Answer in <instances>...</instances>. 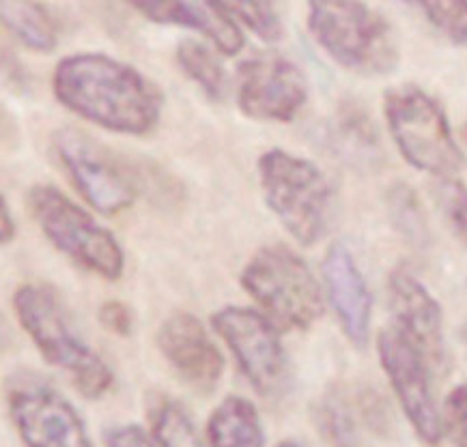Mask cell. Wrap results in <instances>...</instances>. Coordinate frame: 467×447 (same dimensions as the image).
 Masks as SVG:
<instances>
[{
	"instance_id": "cell-14",
	"label": "cell",
	"mask_w": 467,
	"mask_h": 447,
	"mask_svg": "<svg viewBox=\"0 0 467 447\" xmlns=\"http://www.w3.org/2000/svg\"><path fill=\"white\" fill-rule=\"evenodd\" d=\"M161 357L190 387L212 391L224 372V357L205 327L188 312L166 319L155 336Z\"/></svg>"
},
{
	"instance_id": "cell-21",
	"label": "cell",
	"mask_w": 467,
	"mask_h": 447,
	"mask_svg": "<svg viewBox=\"0 0 467 447\" xmlns=\"http://www.w3.org/2000/svg\"><path fill=\"white\" fill-rule=\"evenodd\" d=\"M177 63L185 76L207 95L209 99L223 101L226 93V74L213 52L199 41L185 39L177 46Z\"/></svg>"
},
{
	"instance_id": "cell-25",
	"label": "cell",
	"mask_w": 467,
	"mask_h": 447,
	"mask_svg": "<svg viewBox=\"0 0 467 447\" xmlns=\"http://www.w3.org/2000/svg\"><path fill=\"white\" fill-rule=\"evenodd\" d=\"M422 14L454 46H467V0H414Z\"/></svg>"
},
{
	"instance_id": "cell-20",
	"label": "cell",
	"mask_w": 467,
	"mask_h": 447,
	"mask_svg": "<svg viewBox=\"0 0 467 447\" xmlns=\"http://www.w3.org/2000/svg\"><path fill=\"white\" fill-rule=\"evenodd\" d=\"M149 424H151V434L158 445L183 447L201 443L188 411L171 396L153 398L149 404Z\"/></svg>"
},
{
	"instance_id": "cell-4",
	"label": "cell",
	"mask_w": 467,
	"mask_h": 447,
	"mask_svg": "<svg viewBox=\"0 0 467 447\" xmlns=\"http://www.w3.org/2000/svg\"><path fill=\"white\" fill-rule=\"evenodd\" d=\"M256 175L265 205L285 230L302 246H315L334 211V188L319 166L285 148H269L256 162Z\"/></svg>"
},
{
	"instance_id": "cell-6",
	"label": "cell",
	"mask_w": 467,
	"mask_h": 447,
	"mask_svg": "<svg viewBox=\"0 0 467 447\" xmlns=\"http://www.w3.org/2000/svg\"><path fill=\"white\" fill-rule=\"evenodd\" d=\"M388 129L405 162L435 177H452L465 166L461 147L440 101L416 85L394 86L383 97Z\"/></svg>"
},
{
	"instance_id": "cell-10",
	"label": "cell",
	"mask_w": 467,
	"mask_h": 447,
	"mask_svg": "<svg viewBox=\"0 0 467 447\" xmlns=\"http://www.w3.org/2000/svg\"><path fill=\"white\" fill-rule=\"evenodd\" d=\"M377 350L400 409L414 426L416 434L427 443H437L444 434V428L431 385V372H435L433 366L422 350L394 325L381 330L377 338Z\"/></svg>"
},
{
	"instance_id": "cell-29",
	"label": "cell",
	"mask_w": 467,
	"mask_h": 447,
	"mask_svg": "<svg viewBox=\"0 0 467 447\" xmlns=\"http://www.w3.org/2000/svg\"><path fill=\"white\" fill-rule=\"evenodd\" d=\"M104 443L131 447V445H158V441H155L153 434L145 431L142 426L123 424V426L108 428V431L104 432Z\"/></svg>"
},
{
	"instance_id": "cell-8",
	"label": "cell",
	"mask_w": 467,
	"mask_h": 447,
	"mask_svg": "<svg viewBox=\"0 0 467 447\" xmlns=\"http://www.w3.org/2000/svg\"><path fill=\"white\" fill-rule=\"evenodd\" d=\"M212 325L254 391L269 398L285 385L286 353L272 319L253 308L226 306L213 314Z\"/></svg>"
},
{
	"instance_id": "cell-17",
	"label": "cell",
	"mask_w": 467,
	"mask_h": 447,
	"mask_svg": "<svg viewBox=\"0 0 467 447\" xmlns=\"http://www.w3.org/2000/svg\"><path fill=\"white\" fill-rule=\"evenodd\" d=\"M315 424L329 443H360L362 432L383 431L388 409L375 391H327L315 409Z\"/></svg>"
},
{
	"instance_id": "cell-26",
	"label": "cell",
	"mask_w": 467,
	"mask_h": 447,
	"mask_svg": "<svg viewBox=\"0 0 467 447\" xmlns=\"http://www.w3.org/2000/svg\"><path fill=\"white\" fill-rule=\"evenodd\" d=\"M433 200L451 230L467 246V186L452 177H440L433 186Z\"/></svg>"
},
{
	"instance_id": "cell-11",
	"label": "cell",
	"mask_w": 467,
	"mask_h": 447,
	"mask_svg": "<svg viewBox=\"0 0 467 447\" xmlns=\"http://www.w3.org/2000/svg\"><path fill=\"white\" fill-rule=\"evenodd\" d=\"M308 99V80L291 58L259 55L239 65L237 106L254 121L289 123Z\"/></svg>"
},
{
	"instance_id": "cell-16",
	"label": "cell",
	"mask_w": 467,
	"mask_h": 447,
	"mask_svg": "<svg viewBox=\"0 0 467 447\" xmlns=\"http://www.w3.org/2000/svg\"><path fill=\"white\" fill-rule=\"evenodd\" d=\"M149 22L183 26L205 35L226 56L239 55L245 39L235 20L215 0H128Z\"/></svg>"
},
{
	"instance_id": "cell-30",
	"label": "cell",
	"mask_w": 467,
	"mask_h": 447,
	"mask_svg": "<svg viewBox=\"0 0 467 447\" xmlns=\"http://www.w3.org/2000/svg\"><path fill=\"white\" fill-rule=\"evenodd\" d=\"M14 218H9V207H7V200L3 198V243H9L14 239Z\"/></svg>"
},
{
	"instance_id": "cell-19",
	"label": "cell",
	"mask_w": 467,
	"mask_h": 447,
	"mask_svg": "<svg viewBox=\"0 0 467 447\" xmlns=\"http://www.w3.org/2000/svg\"><path fill=\"white\" fill-rule=\"evenodd\" d=\"M3 24L22 46L35 52H52L58 46V24L35 0H3Z\"/></svg>"
},
{
	"instance_id": "cell-3",
	"label": "cell",
	"mask_w": 467,
	"mask_h": 447,
	"mask_svg": "<svg viewBox=\"0 0 467 447\" xmlns=\"http://www.w3.org/2000/svg\"><path fill=\"white\" fill-rule=\"evenodd\" d=\"M308 31L340 67L388 76L399 67V46L386 17L364 0H308Z\"/></svg>"
},
{
	"instance_id": "cell-22",
	"label": "cell",
	"mask_w": 467,
	"mask_h": 447,
	"mask_svg": "<svg viewBox=\"0 0 467 447\" xmlns=\"http://www.w3.org/2000/svg\"><path fill=\"white\" fill-rule=\"evenodd\" d=\"M332 140L340 153L353 159H370L377 153V134L368 117L358 108H345L334 123Z\"/></svg>"
},
{
	"instance_id": "cell-24",
	"label": "cell",
	"mask_w": 467,
	"mask_h": 447,
	"mask_svg": "<svg viewBox=\"0 0 467 447\" xmlns=\"http://www.w3.org/2000/svg\"><path fill=\"white\" fill-rule=\"evenodd\" d=\"M215 3L229 14L233 20L242 22L248 26L256 37L263 41H280L283 39V22L276 11L274 0H215Z\"/></svg>"
},
{
	"instance_id": "cell-28",
	"label": "cell",
	"mask_w": 467,
	"mask_h": 447,
	"mask_svg": "<svg viewBox=\"0 0 467 447\" xmlns=\"http://www.w3.org/2000/svg\"><path fill=\"white\" fill-rule=\"evenodd\" d=\"M99 323L104 330L117 336H130L134 330V314L123 301H106L99 308Z\"/></svg>"
},
{
	"instance_id": "cell-18",
	"label": "cell",
	"mask_w": 467,
	"mask_h": 447,
	"mask_svg": "<svg viewBox=\"0 0 467 447\" xmlns=\"http://www.w3.org/2000/svg\"><path fill=\"white\" fill-rule=\"evenodd\" d=\"M207 439L212 445H263L261 417L256 407L242 396H229L218 404L207 422Z\"/></svg>"
},
{
	"instance_id": "cell-5",
	"label": "cell",
	"mask_w": 467,
	"mask_h": 447,
	"mask_svg": "<svg viewBox=\"0 0 467 447\" xmlns=\"http://www.w3.org/2000/svg\"><path fill=\"white\" fill-rule=\"evenodd\" d=\"M244 290L280 331L310 330L323 314L321 286L308 262L283 243L261 248L242 271Z\"/></svg>"
},
{
	"instance_id": "cell-31",
	"label": "cell",
	"mask_w": 467,
	"mask_h": 447,
	"mask_svg": "<svg viewBox=\"0 0 467 447\" xmlns=\"http://www.w3.org/2000/svg\"><path fill=\"white\" fill-rule=\"evenodd\" d=\"M463 140H465V145H467V123H465V127H463Z\"/></svg>"
},
{
	"instance_id": "cell-15",
	"label": "cell",
	"mask_w": 467,
	"mask_h": 447,
	"mask_svg": "<svg viewBox=\"0 0 467 447\" xmlns=\"http://www.w3.org/2000/svg\"><path fill=\"white\" fill-rule=\"evenodd\" d=\"M323 279L329 303L340 320L345 336L353 347L364 349L370 338V317H373V297L358 269L353 254L343 243H334L323 260Z\"/></svg>"
},
{
	"instance_id": "cell-2",
	"label": "cell",
	"mask_w": 467,
	"mask_h": 447,
	"mask_svg": "<svg viewBox=\"0 0 467 447\" xmlns=\"http://www.w3.org/2000/svg\"><path fill=\"white\" fill-rule=\"evenodd\" d=\"M16 317L50 366L67 374L85 398H101L115 383L110 366L78 336L61 297L47 284H22L14 295Z\"/></svg>"
},
{
	"instance_id": "cell-13",
	"label": "cell",
	"mask_w": 467,
	"mask_h": 447,
	"mask_svg": "<svg viewBox=\"0 0 467 447\" xmlns=\"http://www.w3.org/2000/svg\"><path fill=\"white\" fill-rule=\"evenodd\" d=\"M388 301L392 325L422 350L435 372L441 371L446 366L444 317L427 286L407 269H394L388 279Z\"/></svg>"
},
{
	"instance_id": "cell-7",
	"label": "cell",
	"mask_w": 467,
	"mask_h": 447,
	"mask_svg": "<svg viewBox=\"0 0 467 447\" xmlns=\"http://www.w3.org/2000/svg\"><path fill=\"white\" fill-rule=\"evenodd\" d=\"M28 208L35 222L58 252L78 267L104 279H119L125 254L117 237L95 222L82 207L54 186H35L28 192Z\"/></svg>"
},
{
	"instance_id": "cell-1",
	"label": "cell",
	"mask_w": 467,
	"mask_h": 447,
	"mask_svg": "<svg viewBox=\"0 0 467 447\" xmlns=\"http://www.w3.org/2000/svg\"><path fill=\"white\" fill-rule=\"evenodd\" d=\"M52 85L65 108L117 134L145 136L164 110V93L153 80L99 52L63 58Z\"/></svg>"
},
{
	"instance_id": "cell-23",
	"label": "cell",
	"mask_w": 467,
	"mask_h": 447,
	"mask_svg": "<svg viewBox=\"0 0 467 447\" xmlns=\"http://www.w3.org/2000/svg\"><path fill=\"white\" fill-rule=\"evenodd\" d=\"M388 213L400 235L414 246H424L429 241L427 218H424L422 205L418 196L411 192L410 186L397 183L388 192Z\"/></svg>"
},
{
	"instance_id": "cell-12",
	"label": "cell",
	"mask_w": 467,
	"mask_h": 447,
	"mask_svg": "<svg viewBox=\"0 0 467 447\" xmlns=\"http://www.w3.org/2000/svg\"><path fill=\"white\" fill-rule=\"evenodd\" d=\"M11 420L28 445H91L74 404L39 381H24L9 391Z\"/></svg>"
},
{
	"instance_id": "cell-27",
	"label": "cell",
	"mask_w": 467,
	"mask_h": 447,
	"mask_svg": "<svg viewBox=\"0 0 467 447\" xmlns=\"http://www.w3.org/2000/svg\"><path fill=\"white\" fill-rule=\"evenodd\" d=\"M441 428L457 445H467V383H461L446 396Z\"/></svg>"
},
{
	"instance_id": "cell-32",
	"label": "cell",
	"mask_w": 467,
	"mask_h": 447,
	"mask_svg": "<svg viewBox=\"0 0 467 447\" xmlns=\"http://www.w3.org/2000/svg\"><path fill=\"white\" fill-rule=\"evenodd\" d=\"M400 3H410V5H414V0H400Z\"/></svg>"
},
{
	"instance_id": "cell-9",
	"label": "cell",
	"mask_w": 467,
	"mask_h": 447,
	"mask_svg": "<svg viewBox=\"0 0 467 447\" xmlns=\"http://www.w3.org/2000/svg\"><path fill=\"white\" fill-rule=\"evenodd\" d=\"M54 151L71 183L95 211L117 216L134 205L136 186L131 175L87 134L74 127L58 129L54 134Z\"/></svg>"
}]
</instances>
